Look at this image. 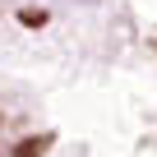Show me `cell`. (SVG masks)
<instances>
[{
	"label": "cell",
	"mask_w": 157,
	"mask_h": 157,
	"mask_svg": "<svg viewBox=\"0 0 157 157\" xmlns=\"http://www.w3.org/2000/svg\"><path fill=\"white\" fill-rule=\"evenodd\" d=\"M46 148H51V139H23V143L14 148V157H42Z\"/></svg>",
	"instance_id": "1"
},
{
	"label": "cell",
	"mask_w": 157,
	"mask_h": 157,
	"mask_svg": "<svg viewBox=\"0 0 157 157\" xmlns=\"http://www.w3.org/2000/svg\"><path fill=\"white\" fill-rule=\"evenodd\" d=\"M19 19H23L28 28H42V23H46V10H37V5H28V10H19Z\"/></svg>",
	"instance_id": "2"
}]
</instances>
